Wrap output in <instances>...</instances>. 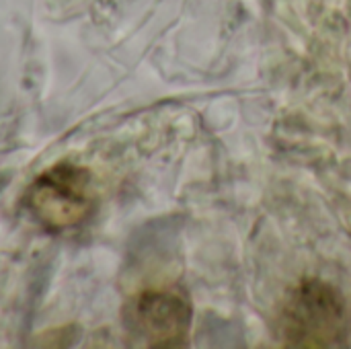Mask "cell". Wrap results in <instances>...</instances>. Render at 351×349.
Instances as JSON below:
<instances>
[{"label":"cell","instance_id":"1","mask_svg":"<svg viewBox=\"0 0 351 349\" xmlns=\"http://www.w3.org/2000/svg\"><path fill=\"white\" fill-rule=\"evenodd\" d=\"M346 300L337 288L306 280L286 300L280 317L282 341L290 348H327L346 335Z\"/></svg>","mask_w":351,"mask_h":349},{"label":"cell","instance_id":"2","mask_svg":"<svg viewBox=\"0 0 351 349\" xmlns=\"http://www.w3.org/2000/svg\"><path fill=\"white\" fill-rule=\"evenodd\" d=\"M88 183V173L78 167H53L29 189L31 212L45 228H72L93 210V193Z\"/></svg>","mask_w":351,"mask_h":349},{"label":"cell","instance_id":"3","mask_svg":"<svg viewBox=\"0 0 351 349\" xmlns=\"http://www.w3.org/2000/svg\"><path fill=\"white\" fill-rule=\"evenodd\" d=\"M125 327L132 339L148 348H181L191 327L189 302L171 290H148L125 309Z\"/></svg>","mask_w":351,"mask_h":349}]
</instances>
